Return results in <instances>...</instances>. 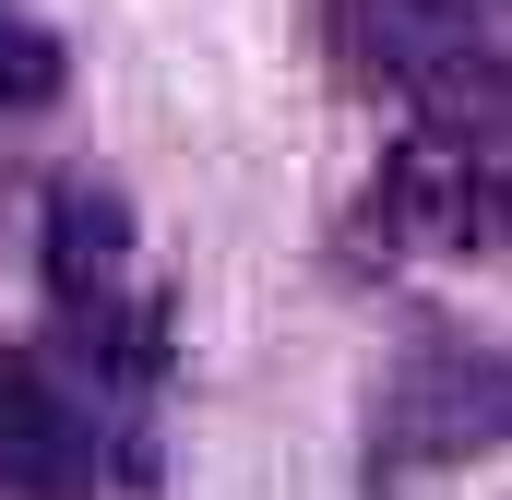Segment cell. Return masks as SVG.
I'll return each instance as SVG.
<instances>
[{
	"mask_svg": "<svg viewBox=\"0 0 512 500\" xmlns=\"http://www.w3.org/2000/svg\"><path fill=\"white\" fill-rule=\"evenodd\" d=\"M48 96H60V36L24 0H0V108H48Z\"/></svg>",
	"mask_w": 512,
	"mask_h": 500,
	"instance_id": "5",
	"label": "cell"
},
{
	"mask_svg": "<svg viewBox=\"0 0 512 500\" xmlns=\"http://www.w3.org/2000/svg\"><path fill=\"white\" fill-rule=\"evenodd\" d=\"M96 477H108L96 417L60 405L24 358H0V489H12V500H84Z\"/></svg>",
	"mask_w": 512,
	"mask_h": 500,
	"instance_id": "3",
	"label": "cell"
},
{
	"mask_svg": "<svg viewBox=\"0 0 512 500\" xmlns=\"http://www.w3.org/2000/svg\"><path fill=\"white\" fill-rule=\"evenodd\" d=\"M36 239H48V298H60L72 322L143 298V286H131V203L108 191V179H60L48 215H36Z\"/></svg>",
	"mask_w": 512,
	"mask_h": 500,
	"instance_id": "4",
	"label": "cell"
},
{
	"mask_svg": "<svg viewBox=\"0 0 512 500\" xmlns=\"http://www.w3.org/2000/svg\"><path fill=\"white\" fill-rule=\"evenodd\" d=\"M370 239L405 262H489L512 239V155L465 131H405L370 179Z\"/></svg>",
	"mask_w": 512,
	"mask_h": 500,
	"instance_id": "2",
	"label": "cell"
},
{
	"mask_svg": "<svg viewBox=\"0 0 512 500\" xmlns=\"http://www.w3.org/2000/svg\"><path fill=\"white\" fill-rule=\"evenodd\" d=\"M512 453V346H417L370 405V489Z\"/></svg>",
	"mask_w": 512,
	"mask_h": 500,
	"instance_id": "1",
	"label": "cell"
}]
</instances>
